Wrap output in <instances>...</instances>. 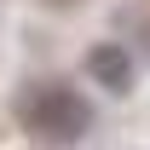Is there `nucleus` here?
<instances>
[{"mask_svg":"<svg viewBox=\"0 0 150 150\" xmlns=\"http://www.w3.org/2000/svg\"><path fill=\"white\" fill-rule=\"evenodd\" d=\"M23 121L40 139H58V144H75L81 133L93 127V104L75 93V87H40L29 104H23Z\"/></svg>","mask_w":150,"mask_h":150,"instance_id":"obj_1","label":"nucleus"},{"mask_svg":"<svg viewBox=\"0 0 150 150\" xmlns=\"http://www.w3.org/2000/svg\"><path fill=\"white\" fill-rule=\"evenodd\" d=\"M87 75H93L104 93H133V58L121 40H98L87 52Z\"/></svg>","mask_w":150,"mask_h":150,"instance_id":"obj_2","label":"nucleus"}]
</instances>
